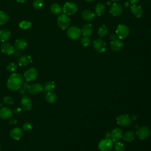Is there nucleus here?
<instances>
[{
	"label": "nucleus",
	"instance_id": "7c9ffc66",
	"mask_svg": "<svg viewBox=\"0 0 151 151\" xmlns=\"http://www.w3.org/2000/svg\"><path fill=\"white\" fill-rule=\"evenodd\" d=\"M8 21H9L8 15L5 12L0 11V25L6 24Z\"/></svg>",
	"mask_w": 151,
	"mask_h": 151
},
{
	"label": "nucleus",
	"instance_id": "a18cd8bd",
	"mask_svg": "<svg viewBox=\"0 0 151 151\" xmlns=\"http://www.w3.org/2000/svg\"><path fill=\"white\" fill-rule=\"evenodd\" d=\"M113 2H118V1H120V0H112Z\"/></svg>",
	"mask_w": 151,
	"mask_h": 151
},
{
	"label": "nucleus",
	"instance_id": "6e6552de",
	"mask_svg": "<svg viewBox=\"0 0 151 151\" xmlns=\"http://www.w3.org/2000/svg\"><path fill=\"white\" fill-rule=\"evenodd\" d=\"M113 142L108 138L101 140L98 145L99 149L101 151H109L113 147Z\"/></svg>",
	"mask_w": 151,
	"mask_h": 151
},
{
	"label": "nucleus",
	"instance_id": "c9c22d12",
	"mask_svg": "<svg viewBox=\"0 0 151 151\" xmlns=\"http://www.w3.org/2000/svg\"><path fill=\"white\" fill-rule=\"evenodd\" d=\"M33 127V125L31 122H27L23 124L22 125V130L25 132H29L32 130Z\"/></svg>",
	"mask_w": 151,
	"mask_h": 151
},
{
	"label": "nucleus",
	"instance_id": "aec40b11",
	"mask_svg": "<svg viewBox=\"0 0 151 151\" xmlns=\"http://www.w3.org/2000/svg\"><path fill=\"white\" fill-rule=\"evenodd\" d=\"M27 46V42L24 39H18L14 42V48L18 51L24 50Z\"/></svg>",
	"mask_w": 151,
	"mask_h": 151
},
{
	"label": "nucleus",
	"instance_id": "a878e982",
	"mask_svg": "<svg viewBox=\"0 0 151 151\" xmlns=\"http://www.w3.org/2000/svg\"><path fill=\"white\" fill-rule=\"evenodd\" d=\"M55 83L52 81H49L44 83L43 86L44 90L47 92L52 91L55 88Z\"/></svg>",
	"mask_w": 151,
	"mask_h": 151
},
{
	"label": "nucleus",
	"instance_id": "423d86ee",
	"mask_svg": "<svg viewBox=\"0 0 151 151\" xmlns=\"http://www.w3.org/2000/svg\"><path fill=\"white\" fill-rule=\"evenodd\" d=\"M70 23V19L65 14H61L57 18V24L62 29H65L68 28Z\"/></svg>",
	"mask_w": 151,
	"mask_h": 151
},
{
	"label": "nucleus",
	"instance_id": "6ab92c4d",
	"mask_svg": "<svg viewBox=\"0 0 151 151\" xmlns=\"http://www.w3.org/2000/svg\"><path fill=\"white\" fill-rule=\"evenodd\" d=\"M130 11L132 14L137 18H140L142 16L143 11L140 6L136 5V4L132 5L130 6Z\"/></svg>",
	"mask_w": 151,
	"mask_h": 151
},
{
	"label": "nucleus",
	"instance_id": "f704fd0d",
	"mask_svg": "<svg viewBox=\"0 0 151 151\" xmlns=\"http://www.w3.org/2000/svg\"><path fill=\"white\" fill-rule=\"evenodd\" d=\"M80 42H81V44L85 47H88L91 43L90 39L88 37H83V38H81Z\"/></svg>",
	"mask_w": 151,
	"mask_h": 151
},
{
	"label": "nucleus",
	"instance_id": "2f4dec72",
	"mask_svg": "<svg viewBox=\"0 0 151 151\" xmlns=\"http://www.w3.org/2000/svg\"><path fill=\"white\" fill-rule=\"evenodd\" d=\"M31 25H32L31 22L26 20L22 21L19 23V27L22 29H29L31 27Z\"/></svg>",
	"mask_w": 151,
	"mask_h": 151
},
{
	"label": "nucleus",
	"instance_id": "9b49d317",
	"mask_svg": "<svg viewBox=\"0 0 151 151\" xmlns=\"http://www.w3.org/2000/svg\"><path fill=\"white\" fill-rule=\"evenodd\" d=\"M150 134V129L146 126H142L139 127L136 132V134L138 137L142 140L147 138Z\"/></svg>",
	"mask_w": 151,
	"mask_h": 151
},
{
	"label": "nucleus",
	"instance_id": "20e7f679",
	"mask_svg": "<svg viewBox=\"0 0 151 151\" xmlns=\"http://www.w3.org/2000/svg\"><path fill=\"white\" fill-rule=\"evenodd\" d=\"M38 74V70L35 68L31 67L25 71L24 77L27 82H31L34 81L37 78Z\"/></svg>",
	"mask_w": 151,
	"mask_h": 151
},
{
	"label": "nucleus",
	"instance_id": "412c9836",
	"mask_svg": "<svg viewBox=\"0 0 151 151\" xmlns=\"http://www.w3.org/2000/svg\"><path fill=\"white\" fill-rule=\"evenodd\" d=\"M96 14L91 11L86 9L84 10L81 13L82 18L86 21H91L93 20L96 17Z\"/></svg>",
	"mask_w": 151,
	"mask_h": 151
},
{
	"label": "nucleus",
	"instance_id": "c03bdc74",
	"mask_svg": "<svg viewBox=\"0 0 151 151\" xmlns=\"http://www.w3.org/2000/svg\"><path fill=\"white\" fill-rule=\"evenodd\" d=\"M84 1H86V2H93V1H94L95 0H84Z\"/></svg>",
	"mask_w": 151,
	"mask_h": 151
},
{
	"label": "nucleus",
	"instance_id": "4468645a",
	"mask_svg": "<svg viewBox=\"0 0 151 151\" xmlns=\"http://www.w3.org/2000/svg\"><path fill=\"white\" fill-rule=\"evenodd\" d=\"M21 104L22 109L25 110L29 111L32 108V101L31 99L27 95H24L22 97Z\"/></svg>",
	"mask_w": 151,
	"mask_h": 151
},
{
	"label": "nucleus",
	"instance_id": "79ce46f5",
	"mask_svg": "<svg viewBox=\"0 0 151 151\" xmlns=\"http://www.w3.org/2000/svg\"><path fill=\"white\" fill-rule=\"evenodd\" d=\"M124 6L126 8H128L130 7V3L128 2H126L124 4Z\"/></svg>",
	"mask_w": 151,
	"mask_h": 151
},
{
	"label": "nucleus",
	"instance_id": "1a4fd4ad",
	"mask_svg": "<svg viewBox=\"0 0 151 151\" xmlns=\"http://www.w3.org/2000/svg\"><path fill=\"white\" fill-rule=\"evenodd\" d=\"M43 90V87L40 83H34L27 85V91L31 95H36L40 93Z\"/></svg>",
	"mask_w": 151,
	"mask_h": 151
},
{
	"label": "nucleus",
	"instance_id": "0eeeda50",
	"mask_svg": "<svg viewBox=\"0 0 151 151\" xmlns=\"http://www.w3.org/2000/svg\"><path fill=\"white\" fill-rule=\"evenodd\" d=\"M81 34V29L75 26L70 27L67 31L68 37L71 40H77L80 37Z\"/></svg>",
	"mask_w": 151,
	"mask_h": 151
},
{
	"label": "nucleus",
	"instance_id": "58836bf2",
	"mask_svg": "<svg viewBox=\"0 0 151 151\" xmlns=\"http://www.w3.org/2000/svg\"><path fill=\"white\" fill-rule=\"evenodd\" d=\"M22 111V109L21 107H17L14 110V113L16 114H19L20 113H21Z\"/></svg>",
	"mask_w": 151,
	"mask_h": 151
},
{
	"label": "nucleus",
	"instance_id": "f8f14e48",
	"mask_svg": "<svg viewBox=\"0 0 151 151\" xmlns=\"http://www.w3.org/2000/svg\"><path fill=\"white\" fill-rule=\"evenodd\" d=\"M1 51L6 55H12L15 51V48L11 44L7 42H4L1 45Z\"/></svg>",
	"mask_w": 151,
	"mask_h": 151
},
{
	"label": "nucleus",
	"instance_id": "4be33fe9",
	"mask_svg": "<svg viewBox=\"0 0 151 151\" xmlns=\"http://www.w3.org/2000/svg\"><path fill=\"white\" fill-rule=\"evenodd\" d=\"M93 31V28L92 25L90 24H87L84 25L81 29V34L84 37L90 36L92 34Z\"/></svg>",
	"mask_w": 151,
	"mask_h": 151
},
{
	"label": "nucleus",
	"instance_id": "72a5a7b5",
	"mask_svg": "<svg viewBox=\"0 0 151 151\" xmlns=\"http://www.w3.org/2000/svg\"><path fill=\"white\" fill-rule=\"evenodd\" d=\"M18 68V65L14 63H10L6 66V70L9 73L15 72Z\"/></svg>",
	"mask_w": 151,
	"mask_h": 151
},
{
	"label": "nucleus",
	"instance_id": "473e14b6",
	"mask_svg": "<svg viewBox=\"0 0 151 151\" xmlns=\"http://www.w3.org/2000/svg\"><path fill=\"white\" fill-rule=\"evenodd\" d=\"M33 6L37 10L41 9L44 6L43 0H34L33 2Z\"/></svg>",
	"mask_w": 151,
	"mask_h": 151
},
{
	"label": "nucleus",
	"instance_id": "5701e85b",
	"mask_svg": "<svg viewBox=\"0 0 151 151\" xmlns=\"http://www.w3.org/2000/svg\"><path fill=\"white\" fill-rule=\"evenodd\" d=\"M123 134L122 130L119 128H116L114 129L110 133V137L111 139L116 141L117 140H119L120 138L122 137Z\"/></svg>",
	"mask_w": 151,
	"mask_h": 151
},
{
	"label": "nucleus",
	"instance_id": "7ed1b4c3",
	"mask_svg": "<svg viewBox=\"0 0 151 151\" xmlns=\"http://www.w3.org/2000/svg\"><path fill=\"white\" fill-rule=\"evenodd\" d=\"M78 8L75 3L71 2H66L63 6V11L64 14L67 15H72L76 13Z\"/></svg>",
	"mask_w": 151,
	"mask_h": 151
},
{
	"label": "nucleus",
	"instance_id": "cd10ccee",
	"mask_svg": "<svg viewBox=\"0 0 151 151\" xmlns=\"http://www.w3.org/2000/svg\"><path fill=\"white\" fill-rule=\"evenodd\" d=\"M106 11L105 5L103 4L99 3L97 4L95 8V14L98 16H101L103 15Z\"/></svg>",
	"mask_w": 151,
	"mask_h": 151
},
{
	"label": "nucleus",
	"instance_id": "4c0bfd02",
	"mask_svg": "<svg viewBox=\"0 0 151 151\" xmlns=\"http://www.w3.org/2000/svg\"><path fill=\"white\" fill-rule=\"evenodd\" d=\"M3 100L4 102L8 105H12L14 103V100L13 98L9 96H5Z\"/></svg>",
	"mask_w": 151,
	"mask_h": 151
},
{
	"label": "nucleus",
	"instance_id": "ddd939ff",
	"mask_svg": "<svg viewBox=\"0 0 151 151\" xmlns=\"http://www.w3.org/2000/svg\"><path fill=\"white\" fill-rule=\"evenodd\" d=\"M117 123L122 126H128L132 123V119L127 114H122L117 118Z\"/></svg>",
	"mask_w": 151,
	"mask_h": 151
},
{
	"label": "nucleus",
	"instance_id": "c756f323",
	"mask_svg": "<svg viewBox=\"0 0 151 151\" xmlns=\"http://www.w3.org/2000/svg\"><path fill=\"white\" fill-rule=\"evenodd\" d=\"M108 33V28L105 25L100 26L97 31V34L100 37H105Z\"/></svg>",
	"mask_w": 151,
	"mask_h": 151
},
{
	"label": "nucleus",
	"instance_id": "a19ab883",
	"mask_svg": "<svg viewBox=\"0 0 151 151\" xmlns=\"http://www.w3.org/2000/svg\"><path fill=\"white\" fill-rule=\"evenodd\" d=\"M17 123V121L16 119H12V120H11L10 122H9V123L10 124H15L16 123Z\"/></svg>",
	"mask_w": 151,
	"mask_h": 151
},
{
	"label": "nucleus",
	"instance_id": "393cba45",
	"mask_svg": "<svg viewBox=\"0 0 151 151\" xmlns=\"http://www.w3.org/2000/svg\"><path fill=\"white\" fill-rule=\"evenodd\" d=\"M57 99L56 94L52 91L47 92L45 94V100L49 103H54Z\"/></svg>",
	"mask_w": 151,
	"mask_h": 151
},
{
	"label": "nucleus",
	"instance_id": "b1692460",
	"mask_svg": "<svg viewBox=\"0 0 151 151\" xmlns=\"http://www.w3.org/2000/svg\"><path fill=\"white\" fill-rule=\"evenodd\" d=\"M11 37V32L9 30L4 29L0 30V41L2 42L7 41Z\"/></svg>",
	"mask_w": 151,
	"mask_h": 151
},
{
	"label": "nucleus",
	"instance_id": "f03ea898",
	"mask_svg": "<svg viewBox=\"0 0 151 151\" xmlns=\"http://www.w3.org/2000/svg\"><path fill=\"white\" fill-rule=\"evenodd\" d=\"M110 39L111 40L110 47L112 51H113L114 52L119 51L123 45V44L121 40L118 38L116 34H112L110 35Z\"/></svg>",
	"mask_w": 151,
	"mask_h": 151
},
{
	"label": "nucleus",
	"instance_id": "2eb2a0df",
	"mask_svg": "<svg viewBox=\"0 0 151 151\" xmlns=\"http://www.w3.org/2000/svg\"><path fill=\"white\" fill-rule=\"evenodd\" d=\"M9 134L13 139L18 140L23 136V130L20 127H14L11 130Z\"/></svg>",
	"mask_w": 151,
	"mask_h": 151
},
{
	"label": "nucleus",
	"instance_id": "49530a36",
	"mask_svg": "<svg viewBox=\"0 0 151 151\" xmlns=\"http://www.w3.org/2000/svg\"><path fill=\"white\" fill-rule=\"evenodd\" d=\"M1 143H0V149H1Z\"/></svg>",
	"mask_w": 151,
	"mask_h": 151
},
{
	"label": "nucleus",
	"instance_id": "f257e3e1",
	"mask_svg": "<svg viewBox=\"0 0 151 151\" xmlns=\"http://www.w3.org/2000/svg\"><path fill=\"white\" fill-rule=\"evenodd\" d=\"M23 84V77L18 73H12L8 77L6 86L12 91L18 90Z\"/></svg>",
	"mask_w": 151,
	"mask_h": 151
},
{
	"label": "nucleus",
	"instance_id": "a211bd4d",
	"mask_svg": "<svg viewBox=\"0 0 151 151\" xmlns=\"http://www.w3.org/2000/svg\"><path fill=\"white\" fill-rule=\"evenodd\" d=\"M12 110L7 107H2L0 109V117L2 119H8L12 116Z\"/></svg>",
	"mask_w": 151,
	"mask_h": 151
},
{
	"label": "nucleus",
	"instance_id": "37998d69",
	"mask_svg": "<svg viewBox=\"0 0 151 151\" xmlns=\"http://www.w3.org/2000/svg\"><path fill=\"white\" fill-rule=\"evenodd\" d=\"M17 2H19V3H22V2H24L25 1H26L27 0H15Z\"/></svg>",
	"mask_w": 151,
	"mask_h": 151
},
{
	"label": "nucleus",
	"instance_id": "e433bc0d",
	"mask_svg": "<svg viewBox=\"0 0 151 151\" xmlns=\"http://www.w3.org/2000/svg\"><path fill=\"white\" fill-rule=\"evenodd\" d=\"M115 151H124L125 147L123 143L120 142H116L114 146Z\"/></svg>",
	"mask_w": 151,
	"mask_h": 151
},
{
	"label": "nucleus",
	"instance_id": "dca6fc26",
	"mask_svg": "<svg viewBox=\"0 0 151 151\" xmlns=\"http://www.w3.org/2000/svg\"><path fill=\"white\" fill-rule=\"evenodd\" d=\"M32 61V57L29 55H23L20 56L18 60V64L20 66H25L30 63H31Z\"/></svg>",
	"mask_w": 151,
	"mask_h": 151
},
{
	"label": "nucleus",
	"instance_id": "f3484780",
	"mask_svg": "<svg viewBox=\"0 0 151 151\" xmlns=\"http://www.w3.org/2000/svg\"><path fill=\"white\" fill-rule=\"evenodd\" d=\"M123 11V9L122 6L117 3H114L113 5H111L110 8V14L115 17L119 16L122 14Z\"/></svg>",
	"mask_w": 151,
	"mask_h": 151
},
{
	"label": "nucleus",
	"instance_id": "c85d7f7f",
	"mask_svg": "<svg viewBox=\"0 0 151 151\" xmlns=\"http://www.w3.org/2000/svg\"><path fill=\"white\" fill-rule=\"evenodd\" d=\"M135 137V133L133 130H128L125 132L123 139L127 142H132Z\"/></svg>",
	"mask_w": 151,
	"mask_h": 151
},
{
	"label": "nucleus",
	"instance_id": "bb28decb",
	"mask_svg": "<svg viewBox=\"0 0 151 151\" xmlns=\"http://www.w3.org/2000/svg\"><path fill=\"white\" fill-rule=\"evenodd\" d=\"M50 11L54 15H58L60 14L63 11L62 8L61 6L56 3L52 4L50 6Z\"/></svg>",
	"mask_w": 151,
	"mask_h": 151
},
{
	"label": "nucleus",
	"instance_id": "39448f33",
	"mask_svg": "<svg viewBox=\"0 0 151 151\" xmlns=\"http://www.w3.org/2000/svg\"><path fill=\"white\" fill-rule=\"evenodd\" d=\"M129 27L124 24H120L117 26L116 30V34L120 39L126 38L129 34Z\"/></svg>",
	"mask_w": 151,
	"mask_h": 151
},
{
	"label": "nucleus",
	"instance_id": "9d476101",
	"mask_svg": "<svg viewBox=\"0 0 151 151\" xmlns=\"http://www.w3.org/2000/svg\"><path fill=\"white\" fill-rule=\"evenodd\" d=\"M93 47L94 50L99 53H103L106 50V44L105 42L100 38L94 41Z\"/></svg>",
	"mask_w": 151,
	"mask_h": 151
},
{
	"label": "nucleus",
	"instance_id": "ea45409f",
	"mask_svg": "<svg viewBox=\"0 0 151 151\" xmlns=\"http://www.w3.org/2000/svg\"><path fill=\"white\" fill-rule=\"evenodd\" d=\"M130 1V3L132 5H134V4H136L137 3L139 2V0H129Z\"/></svg>",
	"mask_w": 151,
	"mask_h": 151
}]
</instances>
